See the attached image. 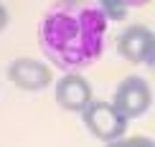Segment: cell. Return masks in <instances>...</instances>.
Listing matches in <instances>:
<instances>
[{
	"label": "cell",
	"instance_id": "1",
	"mask_svg": "<svg viewBox=\"0 0 155 147\" xmlns=\"http://www.w3.org/2000/svg\"><path fill=\"white\" fill-rule=\"evenodd\" d=\"M109 21L89 0H54L38 25V46L51 66L84 71L104 53Z\"/></svg>",
	"mask_w": 155,
	"mask_h": 147
},
{
	"label": "cell",
	"instance_id": "2",
	"mask_svg": "<svg viewBox=\"0 0 155 147\" xmlns=\"http://www.w3.org/2000/svg\"><path fill=\"white\" fill-rule=\"evenodd\" d=\"M81 122L87 127V132L99 142H114V139H122L127 135V124L130 119L122 114L112 101H97L92 99L87 104V109L81 112Z\"/></svg>",
	"mask_w": 155,
	"mask_h": 147
},
{
	"label": "cell",
	"instance_id": "3",
	"mask_svg": "<svg viewBox=\"0 0 155 147\" xmlns=\"http://www.w3.org/2000/svg\"><path fill=\"white\" fill-rule=\"evenodd\" d=\"M112 104L125 114L127 119L145 117L153 107V86L143 76H125L112 94Z\"/></svg>",
	"mask_w": 155,
	"mask_h": 147
},
{
	"label": "cell",
	"instance_id": "4",
	"mask_svg": "<svg viewBox=\"0 0 155 147\" xmlns=\"http://www.w3.org/2000/svg\"><path fill=\"white\" fill-rule=\"evenodd\" d=\"M5 76L8 81L15 89L21 91H28V94H36V91H43L54 84V71H51L48 63L38 61V59H31V56H18L8 63L5 69Z\"/></svg>",
	"mask_w": 155,
	"mask_h": 147
},
{
	"label": "cell",
	"instance_id": "5",
	"mask_svg": "<svg viewBox=\"0 0 155 147\" xmlns=\"http://www.w3.org/2000/svg\"><path fill=\"white\" fill-rule=\"evenodd\" d=\"M92 99V84L87 76H81V71H64V76L54 79V101L64 112L81 114Z\"/></svg>",
	"mask_w": 155,
	"mask_h": 147
},
{
	"label": "cell",
	"instance_id": "6",
	"mask_svg": "<svg viewBox=\"0 0 155 147\" xmlns=\"http://www.w3.org/2000/svg\"><path fill=\"white\" fill-rule=\"evenodd\" d=\"M153 46H155V30H150L147 25H127L117 36V53L135 66L147 61Z\"/></svg>",
	"mask_w": 155,
	"mask_h": 147
},
{
	"label": "cell",
	"instance_id": "7",
	"mask_svg": "<svg viewBox=\"0 0 155 147\" xmlns=\"http://www.w3.org/2000/svg\"><path fill=\"white\" fill-rule=\"evenodd\" d=\"M94 3H97V8L107 15L109 23H112V21H125V18H127V10H130L122 0H94Z\"/></svg>",
	"mask_w": 155,
	"mask_h": 147
},
{
	"label": "cell",
	"instance_id": "8",
	"mask_svg": "<svg viewBox=\"0 0 155 147\" xmlns=\"http://www.w3.org/2000/svg\"><path fill=\"white\" fill-rule=\"evenodd\" d=\"M130 139V147H155V139L153 137H127Z\"/></svg>",
	"mask_w": 155,
	"mask_h": 147
},
{
	"label": "cell",
	"instance_id": "9",
	"mask_svg": "<svg viewBox=\"0 0 155 147\" xmlns=\"http://www.w3.org/2000/svg\"><path fill=\"white\" fill-rule=\"evenodd\" d=\"M8 23H10V13L5 8V3H0V33L8 28Z\"/></svg>",
	"mask_w": 155,
	"mask_h": 147
},
{
	"label": "cell",
	"instance_id": "10",
	"mask_svg": "<svg viewBox=\"0 0 155 147\" xmlns=\"http://www.w3.org/2000/svg\"><path fill=\"white\" fill-rule=\"evenodd\" d=\"M122 3H125L127 8H145V5H150L153 0H122Z\"/></svg>",
	"mask_w": 155,
	"mask_h": 147
},
{
	"label": "cell",
	"instance_id": "11",
	"mask_svg": "<svg viewBox=\"0 0 155 147\" xmlns=\"http://www.w3.org/2000/svg\"><path fill=\"white\" fill-rule=\"evenodd\" d=\"M145 66L150 69V74L155 76V46H153V51H150V56H147V61H145Z\"/></svg>",
	"mask_w": 155,
	"mask_h": 147
},
{
	"label": "cell",
	"instance_id": "12",
	"mask_svg": "<svg viewBox=\"0 0 155 147\" xmlns=\"http://www.w3.org/2000/svg\"><path fill=\"white\" fill-rule=\"evenodd\" d=\"M107 147H130V139H127V137L114 139V142H107Z\"/></svg>",
	"mask_w": 155,
	"mask_h": 147
}]
</instances>
